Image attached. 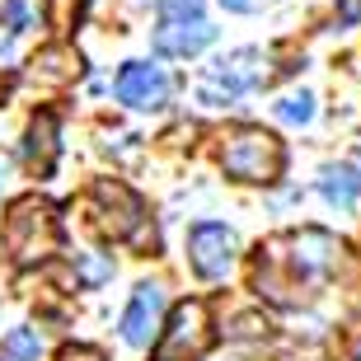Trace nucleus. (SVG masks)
I'll return each mask as SVG.
<instances>
[{"label":"nucleus","mask_w":361,"mask_h":361,"mask_svg":"<svg viewBox=\"0 0 361 361\" xmlns=\"http://www.w3.org/2000/svg\"><path fill=\"white\" fill-rule=\"evenodd\" d=\"M357 361H361V348H357Z\"/></svg>","instance_id":"obj_22"},{"label":"nucleus","mask_w":361,"mask_h":361,"mask_svg":"<svg viewBox=\"0 0 361 361\" xmlns=\"http://www.w3.org/2000/svg\"><path fill=\"white\" fill-rule=\"evenodd\" d=\"M357 19H361V0H338V24L352 28Z\"/></svg>","instance_id":"obj_19"},{"label":"nucleus","mask_w":361,"mask_h":361,"mask_svg":"<svg viewBox=\"0 0 361 361\" xmlns=\"http://www.w3.org/2000/svg\"><path fill=\"white\" fill-rule=\"evenodd\" d=\"M85 207H90V226L94 235L122 244V240H136L141 226H146V202L136 197L127 183L118 178H99V183L85 192Z\"/></svg>","instance_id":"obj_4"},{"label":"nucleus","mask_w":361,"mask_h":361,"mask_svg":"<svg viewBox=\"0 0 361 361\" xmlns=\"http://www.w3.org/2000/svg\"><path fill=\"white\" fill-rule=\"evenodd\" d=\"M221 169L235 183H277L286 169V150L263 127H235L221 146Z\"/></svg>","instance_id":"obj_3"},{"label":"nucleus","mask_w":361,"mask_h":361,"mask_svg":"<svg viewBox=\"0 0 361 361\" xmlns=\"http://www.w3.org/2000/svg\"><path fill=\"white\" fill-rule=\"evenodd\" d=\"M272 113H277L281 122H291V127H305V122L314 118V94H305V90H300V94H286Z\"/></svg>","instance_id":"obj_14"},{"label":"nucleus","mask_w":361,"mask_h":361,"mask_svg":"<svg viewBox=\"0 0 361 361\" xmlns=\"http://www.w3.org/2000/svg\"><path fill=\"white\" fill-rule=\"evenodd\" d=\"M38 352H42L38 329H14L0 343V361H38Z\"/></svg>","instance_id":"obj_13"},{"label":"nucleus","mask_w":361,"mask_h":361,"mask_svg":"<svg viewBox=\"0 0 361 361\" xmlns=\"http://www.w3.org/2000/svg\"><path fill=\"white\" fill-rule=\"evenodd\" d=\"M80 52L66 47V42H52V47H42L33 61H28V85H42V90H61L80 75Z\"/></svg>","instance_id":"obj_10"},{"label":"nucleus","mask_w":361,"mask_h":361,"mask_svg":"<svg viewBox=\"0 0 361 361\" xmlns=\"http://www.w3.org/2000/svg\"><path fill=\"white\" fill-rule=\"evenodd\" d=\"M319 192L334 202L338 212H348V207H357V197H361V174H357V169H348V164H338V169H324Z\"/></svg>","instance_id":"obj_12"},{"label":"nucleus","mask_w":361,"mask_h":361,"mask_svg":"<svg viewBox=\"0 0 361 361\" xmlns=\"http://www.w3.org/2000/svg\"><path fill=\"white\" fill-rule=\"evenodd\" d=\"M235 230L221 226V221H202V226L188 230V263H192V272L197 277H226L230 263H235Z\"/></svg>","instance_id":"obj_6"},{"label":"nucleus","mask_w":361,"mask_h":361,"mask_svg":"<svg viewBox=\"0 0 361 361\" xmlns=\"http://www.w3.org/2000/svg\"><path fill=\"white\" fill-rule=\"evenodd\" d=\"M343 263V240L329 235V230H291L281 240H268L258 249L254 263V291L272 305H300L314 286L338 272Z\"/></svg>","instance_id":"obj_1"},{"label":"nucleus","mask_w":361,"mask_h":361,"mask_svg":"<svg viewBox=\"0 0 361 361\" xmlns=\"http://www.w3.org/2000/svg\"><path fill=\"white\" fill-rule=\"evenodd\" d=\"M164 14H174V19H197L202 14V0H160Z\"/></svg>","instance_id":"obj_17"},{"label":"nucleus","mask_w":361,"mask_h":361,"mask_svg":"<svg viewBox=\"0 0 361 361\" xmlns=\"http://www.w3.org/2000/svg\"><path fill=\"white\" fill-rule=\"evenodd\" d=\"M160 319H164V286L141 281V286L132 291L127 314H122V338H127L132 348H146L150 338L160 334Z\"/></svg>","instance_id":"obj_7"},{"label":"nucleus","mask_w":361,"mask_h":361,"mask_svg":"<svg viewBox=\"0 0 361 361\" xmlns=\"http://www.w3.org/2000/svg\"><path fill=\"white\" fill-rule=\"evenodd\" d=\"M216 343L212 329V305L207 300H183V305L169 314V324L160 329L155 348H150V361H202Z\"/></svg>","instance_id":"obj_5"},{"label":"nucleus","mask_w":361,"mask_h":361,"mask_svg":"<svg viewBox=\"0 0 361 361\" xmlns=\"http://www.w3.org/2000/svg\"><path fill=\"white\" fill-rule=\"evenodd\" d=\"M216 38V28L207 24V19H174V14H164V24L155 28V52H164V56H192V52H202L207 42Z\"/></svg>","instance_id":"obj_9"},{"label":"nucleus","mask_w":361,"mask_h":361,"mask_svg":"<svg viewBox=\"0 0 361 361\" xmlns=\"http://www.w3.org/2000/svg\"><path fill=\"white\" fill-rule=\"evenodd\" d=\"M85 10H90V0H47V19H52V28H61V33H71V28L80 24Z\"/></svg>","instance_id":"obj_15"},{"label":"nucleus","mask_w":361,"mask_h":361,"mask_svg":"<svg viewBox=\"0 0 361 361\" xmlns=\"http://www.w3.org/2000/svg\"><path fill=\"white\" fill-rule=\"evenodd\" d=\"M221 5H226V10H240V14L254 10V0H221Z\"/></svg>","instance_id":"obj_21"},{"label":"nucleus","mask_w":361,"mask_h":361,"mask_svg":"<svg viewBox=\"0 0 361 361\" xmlns=\"http://www.w3.org/2000/svg\"><path fill=\"white\" fill-rule=\"evenodd\" d=\"M56 361H108V357L99 348H80V343H75V348H61V352H56Z\"/></svg>","instance_id":"obj_18"},{"label":"nucleus","mask_w":361,"mask_h":361,"mask_svg":"<svg viewBox=\"0 0 361 361\" xmlns=\"http://www.w3.org/2000/svg\"><path fill=\"white\" fill-rule=\"evenodd\" d=\"M28 24V5L24 0H0V28L5 33H19Z\"/></svg>","instance_id":"obj_16"},{"label":"nucleus","mask_w":361,"mask_h":361,"mask_svg":"<svg viewBox=\"0 0 361 361\" xmlns=\"http://www.w3.org/2000/svg\"><path fill=\"white\" fill-rule=\"evenodd\" d=\"M240 334H244V338H258V334H268V319H240Z\"/></svg>","instance_id":"obj_20"},{"label":"nucleus","mask_w":361,"mask_h":361,"mask_svg":"<svg viewBox=\"0 0 361 361\" xmlns=\"http://www.w3.org/2000/svg\"><path fill=\"white\" fill-rule=\"evenodd\" d=\"M56 155H61V141H56V118L52 113H38L28 122V136H24V164L33 169L38 178L52 174Z\"/></svg>","instance_id":"obj_11"},{"label":"nucleus","mask_w":361,"mask_h":361,"mask_svg":"<svg viewBox=\"0 0 361 361\" xmlns=\"http://www.w3.org/2000/svg\"><path fill=\"white\" fill-rule=\"evenodd\" d=\"M56 240H61V221H56V207L38 192H28L10 207L5 216V249L19 268H33L47 254H56Z\"/></svg>","instance_id":"obj_2"},{"label":"nucleus","mask_w":361,"mask_h":361,"mask_svg":"<svg viewBox=\"0 0 361 361\" xmlns=\"http://www.w3.org/2000/svg\"><path fill=\"white\" fill-rule=\"evenodd\" d=\"M118 99L132 108H164L169 99V80H164L160 66H146V61H127L118 75Z\"/></svg>","instance_id":"obj_8"}]
</instances>
